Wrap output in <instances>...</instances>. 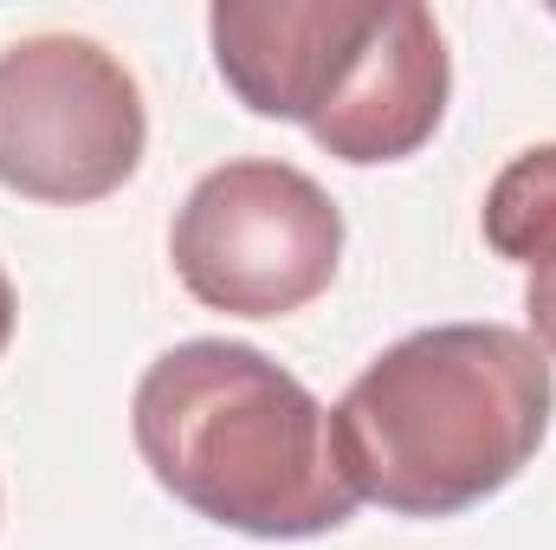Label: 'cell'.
I'll return each mask as SVG.
<instances>
[{
  "label": "cell",
  "mask_w": 556,
  "mask_h": 550,
  "mask_svg": "<svg viewBox=\"0 0 556 550\" xmlns=\"http://www.w3.org/2000/svg\"><path fill=\"white\" fill-rule=\"evenodd\" d=\"M556 363L511 324H433L389 343L330 409L356 499L395 518H459L544 447Z\"/></svg>",
  "instance_id": "6da1fadb"
},
{
  "label": "cell",
  "mask_w": 556,
  "mask_h": 550,
  "mask_svg": "<svg viewBox=\"0 0 556 550\" xmlns=\"http://www.w3.org/2000/svg\"><path fill=\"white\" fill-rule=\"evenodd\" d=\"M130 434L175 505L240 538H330L363 505L337 466L330 409L233 337L162 350L137 383Z\"/></svg>",
  "instance_id": "7a4b0ae2"
},
{
  "label": "cell",
  "mask_w": 556,
  "mask_h": 550,
  "mask_svg": "<svg viewBox=\"0 0 556 550\" xmlns=\"http://www.w3.org/2000/svg\"><path fill=\"white\" fill-rule=\"evenodd\" d=\"M175 278L194 304L227 317H291L330 291L343 260V214L317 175L240 155L207 168L168 234Z\"/></svg>",
  "instance_id": "3957f363"
},
{
  "label": "cell",
  "mask_w": 556,
  "mask_h": 550,
  "mask_svg": "<svg viewBox=\"0 0 556 550\" xmlns=\"http://www.w3.org/2000/svg\"><path fill=\"white\" fill-rule=\"evenodd\" d=\"M149 111L117 52L85 33H33L0 52V188L85 208L142 168Z\"/></svg>",
  "instance_id": "277c9868"
},
{
  "label": "cell",
  "mask_w": 556,
  "mask_h": 550,
  "mask_svg": "<svg viewBox=\"0 0 556 550\" xmlns=\"http://www.w3.org/2000/svg\"><path fill=\"white\" fill-rule=\"evenodd\" d=\"M382 0H220L207 13L227 91L278 124H317L363 59Z\"/></svg>",
  "instance_id": "5b68a950"
},
{
  "label": "cell",
  "mask_w": 556,
  "mask_h": 550,
  "mask_svg": "<svg viewBox=\"0 0 556 550\" xmlns=\"http://www.w3.org/2000/svg\"><path fill=\"white\" fill-rule=\"evenodd\" d=\"M446 98H453V59L433 13L415 0H382V20L363 59L350 65L330 111L311 124V142L350 168L408 162L433 142Z\"/></svg>",
  "instance_id": "8992f818"
},
{
  "label": "cell",
  "mask_w": 556,
  "mask_h": 550,
  "mask_svg": "<svg viewBox=\"0 0 556 550\" xmlns=\"http://www.w3.org/2000/svg\"><path fill=\"white\" fill-rule=\"evenodd\" d=\"M479 227H485V247L498 260L531 266V273L556 266V142L511 155L492 175Z\"/></svg>",
  "instance_id": "52a82bcc"
},
{
  "label": "cell",
  "mask_w": 556,
  "mask_h": 550,
  "mask_svg": "<svg viewBox=\"0 0 556 550\" xmlns=\"http://www.w3.org/2000/svg\"><path fill=\"white\" fill-rule=\"evenodd\" d=\"M525 317H531V343L544 357H556V266L531 273V285H525Z\"/></svg>",
  "instance_id": "ba28073f"
},
{
  "label": "cell",
  "mask_w": 556,
  "mask_h": 550,
  "mask_svg": "<svg viewBox=\"0 0 556 550\" xmlns=\"http://www.w3.org/2000/svg\"><path fill=\"white\" fill-rule=\"evenodd\" d=\"M13 278H7V266H0V357H7V343H13Z\"/></svg>",
  "instance_id": "9c48e42d"
}]
</instances>
